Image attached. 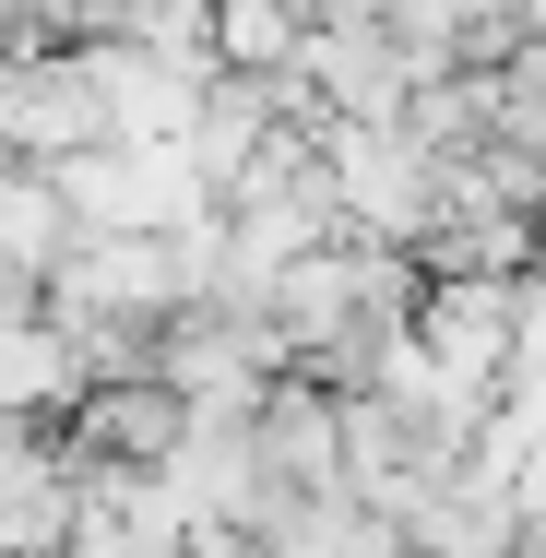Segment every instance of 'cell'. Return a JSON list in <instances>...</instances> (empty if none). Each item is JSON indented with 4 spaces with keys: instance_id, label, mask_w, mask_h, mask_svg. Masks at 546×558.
Returning <instances> with one entry per match:
<instances>
[{
    "instance_id": "6da1fadb",
    "label": "cell",
    "mask_w": 546,
    "mask_h": 558,
    "mask_svg": "<svg viewBox=\"0 0 546 558\" xmlns=\"http://www.w3.org/2000/svg\"><path fill=\"white\" fill-rule=\"evenodd\" d=\"M416 356L439 368V392H463L475 416H499L511 392V333H523V286H416Z\"/></svg>"
},
{
    "instance_id": "7a4b0ae2",
    "label": "cell",
    "mask_w": 546,
    "mask_h": 558,
    "mask_svg": "<svg viewBox=\"0 0 546 558\" xmlns=\"http://www.w3.org/2000/svg\"><path fill=\"white\" fill-rule=\"evenodd\" d=\"M286 84L321 119H344V131H392V108H404V60H392V36H380L368 12H356V24H298Z\"/></svg>"
},
{
    "instance_id": "3957f363",
    "label": "cell",
    "mask_w": 546,
    "mask_h": 558,
    "mask_svg": "<svg viewBox=\"0 0 546 558\" xmlns=\"http://www.w3.org/2000/svg\"><path fill=\"white\" fill-rule=\"evenodd\" d=\"M179 428H191L179 392H155V380H108V392H72V451H60V463H84V475H167Z\"/></svg>"
},
{
    "instance_id": "277c9868",
    "label": "cell",
    "mask_w": 546,
    "mask_h": 558,
    "mask_svg": "<svg viewBox=\"0 0 546 558\" xmlns=\"http://www.w3.org/2000/svg\"><path fill=\"white\" fill-rule=\"evenodd\" d=\"M72 250H84V226H72V203L48 191V167H0V286L36 298Z\"/></svg>"
},
{
    "instance_id": "5b68a950",
    "label": "cell",
    "mask_w": 546,
    "mask_h": 558,
    "mask_svg": "<svg viewBox=\"0 0 546 558\" xmlns=\"http://www.w3.org/2000/svg\"><path fill=\"white\" fill-rule=\"evenodd\" d=\"M72 392H84L72 344L48 333L36 310H12L0 322V416H72Z\"/></svg>"
},
{
    "instance_id": "8992f818",
    "label": "cell",
    "mask_w": 546,
    "mask_h": 558,
    "mask_svg": "<svg viewBox=\"0 0 546 558\" xmlns=\"http://www.w3.org/2000/svg\"><path fill=\"white\" fill-rule=\"evenodd\" d=\"M203 48H215V72H286L298 0H203Z\"/></svg>"
},
{
    "instance_id": "52a82bcc",
    "label": "cell",
    "mask_w": 546,
    "mask_h": 558,
    "mask_svg": "<svg viewBox=\"0 0 546 558\" xmlns=\"http://www.w3.org/2000/svg\"><path fill=\"white\" fill-rule=\"evenodd\" d=\"M48 463H60V440H48V416H0V499H12V487H36Z\"/></svg>"
}]
</instances>
